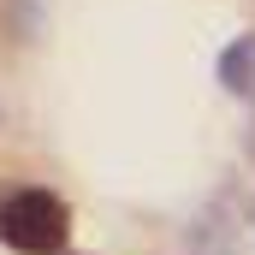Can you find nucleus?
<instances>
[{"label": "nucleus", "instance_id": "nucleus-3", "mask_svg": "<svg viewBox=\"0 0 255 255\" xmlns=\"http://www.w3.org/2000/svg\"><path fill=\"white\" fill-rule=\"evenodd\" d=\"M244 148H250V160H255V125H250V136H244Z\"/></svg>", "mask_w": 255, "mask_h": 255}, {"label": "nucleus", "instance_id": "nucleus-1", "mask_svg": "<svg viewBox=\"0 0 255 255\" xmlns=\"http://www.w3.org/2000/svg\"><path fill=\"white\" fill-rule=\"evenodd\" d=\"M0 238L24 255H60L71 238V208L54 190H12L0 202Z\"/></svg>", "mask_w": 255, "mask_h": 255}, {"label": "nucleus", "instance_id": "nucleus-2", "mask_svg": "<svg viewBox=\"0 0 255 255\" xmlns=\"http://www.w3.org/2000/svg\"><path fill=\"white\" fill-rule=\"evenodd\" d=\"M220 83H226L232 95L255 101V36H238V42L220 54Z\"/></svg>", "mask_w": 255, "mask_h": 255}]
</instances>
